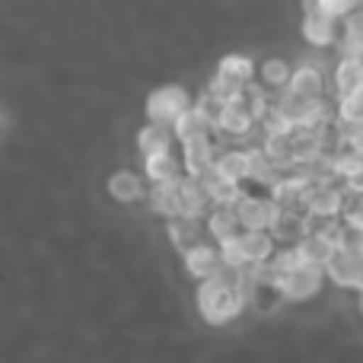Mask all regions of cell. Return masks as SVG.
<instances>
[{
	"label": "cell",
	"instance_id": "6da1fadb",
	"mask_svg": "<svg viewBox=\"0 0 363 363\" xmlns=\"http://www.w3.org/2000/svg\"><path fill=\"white\" fill-rule=\"evenodd\" d=\"M245 303H249L245 290L239 287V284H230L217 274L204 277L198 287V309H201V315H204V322H211V325H226V322H233L245 309Z\"/></svg>",
	"mask_w": 363,
	"mask_h": 363
},
{
	"label": "cell",
	"instance_id": "7a4b0ae2",
	"mask_svg": "<svg viewBox=\"0 0 363 363\" xmlns=\"http://www.w3.org/2000/svg\"><path fill=\"white\" fill-rule=\"evenodd\" d=\"M322 284H325V264H313V262H300L296 268L277 274L281 296L284 300H294V303L313 300V296L322 290Z\"/></svg>",
	"mask_w": 363,
	"mask_h": 363
},
{
	"label": "cell",
	"instance_id": "3957f363",
	"mask_svg": "<svg viewBox=\"0 0 363 363\" xmlns=\"http://www.w3.org/2000/svg\"><path fill=\"white\" fill-rule=\"evenodd\" d=\"M233 207H236V217L242 230H271L277 211H281L271 194H252V191H245Z\"/></svg>",
	"mask_w": 363,
	"mask_h": 363
},
{
	"label": "cell",
	"instance_id": "277c9868",
	"mask_svg": "<svg viewBox=\"0 0 363 363\" xmlns=\"http://www.w3.org/2000/svg\"><path fill=\"white\" fill-rule=\"evenodd\" d=\"M345 201H347V191L345 185H335V182H315L306 194V213H313L315 220H332V217H341L345 211Z\"/></svg>",
	"mask_w": 363,
	"mask_h": 363
},
{
	"label": "cell",
	"instance_id": "5b68a950",
	"mask_svg": "<svg viewBox=\"0 0 363 363\" xmlns=\"http://www.w3.org/2000/svg\"><path fill=\"white\" fill-rule=\"evenodd\" d=\"M185 108H191V99H188V93L182 86L157 89V93L147 99V115H150V121H157V125H169L172 128Z\"/></svg>",
	"mask_w": 363,
	"mask_h": 363
},
{
	"label": "cell",
	"instance_id": "8992f818",
	"mask_svg": "<svg viewBox=\"0 0 363 363\" xmlns=\"http://www.w3.org/2000/svg\"><path fill=\"white\" fill-rule=\"evenodd\" d=\"M325 277L332 284H338V287L363 290V258L341 245V249L325 262Z\"/></svg>",
	"mask_w": 363,
	"mask_h": 363
},
{
	"label": "cell",
	"instance_id": "52a82bcc",
	"mask_svg": "<svg viewBox=\"0 0 363 363\" xmlns=\"http://www.w3.org/2000/svg\"><path fill=\"white\" fill-rule=\"evenodd\" d=\"M296 252H300L303 262H313V264H325L328 258L335 255V252L341 249V242L335 236H328L325 230H319V226H313L309 233H303L300 239H296Z\"/></svg>",
	"mask_w": 363,
	"mask_h": 363
},
{
	"label": "cell",
	"instance_id": "ba28073f",
	"mask_svg": "<svg viewBox=\"0 0 363 363\" xmlns=\"http://www.w3.org/2000/svg\"><path fill=\"white\" fill-rule=\"evenodd\" d=\"M303 38L315 48H328V45L338 42V19L328 16L325 10H309L303 13Z\"/></svg>",
	"mask_w": 363,
	"mask_h": 363
},
{
	"label": "cell",
	"instance_id": "9c48e42d",
	"mask_svg": "<svg viewBox=\"0 0 363 363\" xmlns=\"http://www.w3.org/2000/svg\"><path fill=\"white\" fill-rule=\"evenodd\" d=\"M255 128H258V121H255V115H252L249 108L239 106V102H226L223 118H220V125L213 128V131H220L223 138H230V140H239V138H249Z\"/></svg>",
	"mask_w": 363,
	"mask_h": 363
},
{
	"label": "cell",
	"instance_id": "30bf717a",
	"mask_svg": "<svg viewBox=\"0 0 363 363\" xmlns=\"http://www.w3.org/2000/svg\"><path fill=\"white\" fill-rule=\"evenodd\" d=\"M220 245H211V242H194L185 249V268L191 277H198V281H204V277H211L213 271L220 268Z\"/></svg>",
	"mask_w": 363,
	"mask_h": 363
},
{
	"label": "cell",
	"instance_id": "8fae6325",
	"mask_svg": "<svg viewBox=\"0 0 363 363\" xmlns=\"http://www.w3.org/2000/svg\"><path fill=\"white\" fill-rule=\"evenodd\" d=\"M185 153H182V169L188 172V176H204L207 169H213V153H217V147H213V138L207 134V138H198V140H188Z\"/></svg>",
	"mask_w": 363,
	"mask_h": 363
},
{
	"label": "cell",
	"instance_id": "7c38bea8",
	"mask_svg": "<svg viewBox=\"0 0 363 363\" xmlns=\"http://www.w3.org/2000/svg\"><path fill=\"white\" fill-rule=\"evenodd\" d=\"M239 249L245 255V264L271 262V255L277 252V239L271 236V230H239Z\"/></svg>",
	"mask_w": 363,
	"mask_h": 363
},
{
	"label": "cell",
	"instance_id": "4fadbf2b",
	"mask_svg": "<svg viewBox=\"0 0 363 363\" xmlns=\"http://www.w3.org/2000/svg\"><path fill=\"white\" fill-rule=\"evenodd\" d=\"M204 226L207 233H211L217 242H223V239L236 236L242 226H239V217H236V207L233 204H211V211L204 213Z\"/></svg>",
	"mask_w": 363,
	"mask_h": 363
},
{
	"label": "cell",
	"instance_id": "5bb4252c",
	"mask_svg": "<svg viewBox=\"0 0 363 363\" xmlns=\"http://www.w3.org/2000/svg\"><path fill=\"white\" fill-rule=\"evenodd\" d=\"M213 172L233 182H245L249 179V150H239V147L217 150L213 153Z\"/></svg>",
	"mask_w": 363,
	"mask_h": 363
},
{
	"label": "cell",
	"instance_id": "9a60e30c",
	"mask_svg": "<svg viewBox=\"0 0 363 363\" xmlns=\"http://www.w3.org/2000/svg\"><path fill=\"white\" fill-rule=\"evenodd\" d=\"M198 179L204 182L207 194H211V204H236V201L245 194L242 182H233L226 176H217L213 169H207L204 176H198Z\"/></svg>",
	"mask_w": 363,
	"mask_h": 363
},
{
	"label": "cell",
	"instance_id": "2e32d148",
	"mask_svg": "<svg viewBox=\"0 0 363 363\" xmlns=\"http://www.w3.org/2000/svg\"><path fill=\"white\" fill-rule=\"evenodd\" d=\"M296 96H303V99H315V96H325V77H322L319 67H309V64H303V67H296L294 74H290V86Z\"/></svg>",
	"mask_w": 363,
	"mask_h": 363
},
{
	"label": "cell",
	"instance_id": "e0dca14e",
	"mask_svg": "<svg viewBox=\"0 0 363 363\" xmlns=\"http://www.w3.org/2000/svg\"><path fill=\"white\" fill-rule=\"evenodd\" d=\"M262 147H264V153H268V157L274 160L284 172L294 169V131H271V134H264Z\"/></svg>",
	"mask_w": 363,
	"mask_h": 363
},
{
	"label": "cell",
	"instance_id": "ac0fdd59",
	"mask_svg": "<svg viewBox=\"0 0 363 363\" xmlns=\"http://www.w3.org/2000/svg\"><path fill=\"white\" fill-rule=\"evenodd\" d=\"M360 83H363V57L341 55L338 67H335V93H338V96L354 93Z\"/></svg>",
	"mask_w": 363,
	"mask_h": 363
},
{
	"label": "cell",
	"instance_id": "d6986e66",
	"mask_svg": "<svg viewBox=\"0 0 363 363\" xmlns=\"http://www.w3.org/2000/svg\"><path fill=\"white\" fill-rule=\"evenodd\" d=\"M213 128L204 121V115L198 112V108H185V112L176 118V125H172V134L182 140V144H188V140H198V138H207Z\"/></svg>",
	"mask_w": 363,
	"mask_h": 363
},
{
	"label": "cell",
	"instance_id": "ffe728a7",
	"mask_svg": "<svg viewBox=\"0 0 363 363\" xmlns=\"http://www.w3.org/2000/svg\"><path fill=\"white\" fill-rule=\"evenodd\" d=\"M138 147H140V153H144V157H153V153H169L172 150L169 125H157V121H150V125L140 131Z\"/></svg>",
	"mask_w": 363,
	"mask_h": 363
},
{
	"label": "cell",
	"instance_id": "44dd1931",
	"mask_svg": "<svg viewBox=\"0 0 363 363\" xmlns=\"http://www.w3.org/2000/svg\"><path fill=\"white\" fill-rule=\"evenodd\" d=\"M290 64L284 61V57H268V61L258 67V77H262V86L268 89V93H281V89L290 86Z\"/></svg>",
	"mask_w": 363,
	"mask_h": 363
},
{
	"label": "cell",
	"instance_id": "7402d4cb",
	"mask_svg": "<svg viewBox=\"0 0 363 363\" xmlns=\"http://www.w3.org/2000/svg\"><path fill=\"white\" fill-rule=\"evenodd\" d=\"M179 179H182V176H179ZM179 179L157 182V188H153V207H157V211L163 213V217H179V213H182Z\"/></svg>",
	"mask_w": 363,
	"mask_h": 363
},
{
	"label": "cell",
	"instance_id": "603a6c76",
	"mask_svg": "<svg viewBox=\"0 0 363 363\" xmlns=\"http://www.w3.org/2000/svg\"><path fill=\"white\" fill-rule=\"evenodd\" d=\"M341 55L363 57V6L345 16V29H341Z\"/></svg>",
	"mask_w": 363,
	"mask_h": 363
},
{
	"label": "cell",
	"instance_id": "cb8c5ba5",
	"mask_svg": "<svg viewBox=\"0 0 363 363\" xmlns=\"http://www.w3.org/2000/svg\"><path fill=\"white\" fill-rule=\"evenodd\" d=\"M217 74L242 86V83H249L252 77L258 74V67H255V64H252V57H245V55H226L223 61H220Z\"/></svg>",
	"mask_w": 363,
	"mask_h": 363
},
{
	"label": "cell",
	"instance_id": "d4e9b609",
	"mask_svg": "<svg viewBox=\"0 0 363 363\" xmlns=\"http://www.w3.org/2000/svg\"><path fill=\"white\" fill-rule=\"evenodd\" d=\"M182 163L172 153H153V157H147V176L153 182H166V179H179L182 176Z\"/></svg>",
	"mask_w": 363,
	"mask_h": 363
},
{
	"label": "cell",
	"instance_id": "484cf974",
	"mask_svg": "<svg viewBox=\"0 0 363 363\" xmlns=\"http://www.w3.org/2000/svg\"><path fill=\"white\" fill-rule=\"evenodd\" d=\"M169 236L179 249H188V245L201 242L198 239V217H188V213H179V217H169Z\"/></svg>",
	"mask_w": 363,
	"mask_h": 363
},
{
	"label": "cell",
	"instance_id": "4316f807",
	"mask_svg": "<svg viewBox=\"0 0 363 363\" xmlns=\"http://www.w3.org/2000/svg\"><path fill=\"white\" fill-rule=\"evenodd\" d=\"M108 191H112L115 201H138L140 198V179L134 172H115L112 182H108Z\"/></svg>",
	"mask_w": 363,
	"mask_h": 363
},
{
	"label": "cell",
	"instance_id": "83f0119b",
	"mask_svg": "<svg viewBox=\"0 0 363 363\" xmlns=\"http://www.w3.org/2000/svg\"><path fill=\"white\" fill-rule=\"evenodd\" d=\"M194 108H198L201 115H204V121L211 128H217L220 125V118H223V108H226V102L220 99V96H213V93H204L198 102H194Z\"/></svg>",
	"mask_w": 363,
	"mask_h": 363
},
{
	"label": "cell",
	"instance_id": "f1b7e54d",
	"mask_svg": "<svg viewBox=\"0 0 363 363\" xmlns=\"http://www.w3.org/2000/svg\"><path fill=\"white\" fill-rule=\"evenodd\" d=\"M341 220H345L347 230L363 233V194H347L345 211H341Z\"/></svg>",
	"mask_w": 363,
	"mask_h": 363
},
{
	"label": "cell",
	"instance_id": "f546056e",
	"mask_svg": "<svg viewBox=\"0 0 363 363\" xmlns=\"http://www.w3.org/2000/svg\"><path fill=\"white\" fill-rule=\"evenodd\" d=\"M332 153V163H335V176L347 179L363 166V153H341V150H328Z\"/></svg>",
	"mask_w": 363,
	"mask_h": 363
},
{
	"label": "cell",
	"instance_id": "4dcf8cb0",
	"mask_svg": "<svg viewBox=\"0 0 363 363\" xmlns=\"http://www.w3.org/2000/svg\"><path fill=\"white\" fill-rule=\"evenodd\" d=\"M363 0H319V10H325L328 16H335L341 23L345 16H351L354 10H360Z\"/></svg>",
	"mask_w": 363,
	"mask_h": 363
},
{
	"label": "cell",
	"instance_id": "1f68e13d",
	"mask_svg": "<svg viewBox=\"0 0 363 363\" xmlns=\"http://www.w3.org/2000/svg\"><path fill=\"white\" fill-rule=\"evenodd\" d=\"M239 89H242V86H239V83L226 80V77H220V74L213 77L211 83H207V93L220 96V99H223V102H233V99H236V96H239Z\"/></svg>",
	"mask_w": 363,
	"mask_h": 363
},
{
	"label": "cell",
	"instance_id": "d6a6232c",
	"mask_svg": "<svg viewBox=\"0 0 363 363\" xmlns=\"http://www.w3.org/2000/svg\"><path fill=\"white\" fill-rule=\"evenodd\" d=\"M341 182H345V191L347 194H363V166L354 172V176H347V179H341Z\"/></svg>",
	"mask_w": 363,
	"mask_h": 363
},
{
	"label": "cell",
	"instance_id": "836d02e7",
	"mask_svg": "<svg viewBox=\"0 0 363 363\" xmlns=\"http://www.w3.org/2000/svg\"><path fill=\"white\" fill-rule=\"evenodd\" d=\"M360 313H363V290H360Z\"/></svg>",
	"mask_w": 363,
	"mask_h": 363
}]
</instances>
